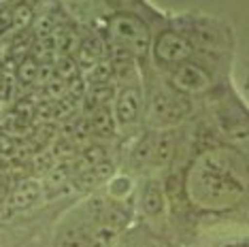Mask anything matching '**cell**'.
Instances as JSON below:
<instances>
[{"label":"cell","mask_w":249,"mask_h":247,"mask_svg":"<svg viewBox=\"0 0 249 247\" xmlns=\"http://www.w3.org/2000/svg\"><path fill=\"white\" fill-rule=\"evenodd\" d=\"M168 179V200L202 213H230L249 203V162L228 143L205 145L181 175Z\"/></svg>","instance_id":"cell-1"},{"label":"cell","mask_w":249,"mask_h":247,"mask_svg":"<svg viewBox=\"0 0 249 247\" xmlns=\"http://www.w3.org/2000/svg\"><path fill=\"white\" fill-rule=\"evenodd\" d=\"M141 71L145 86V124L149 130H177L194 113V100L173 89L154 71Z\"/></svg>","instance_id":"cell-2"},{"label":"cell","mask_w":249,"mask_h":247,"mask_svg":"<svg viewBox=\"0 0 249 247\" xmlns=\"http://www.w3.org/2000/svg\"><path fill=\"white\" fill-rule=\"evenodd\" d=\"M168 194H166V183L160 177H147L141 183L139 190V211L145 220L158 222L164 220L168 213Z\"/></svg>","instance_id":"cell-3"},{"label":"cell","mask_w":249,"mask_h":247,"mask_svg":"<svg viewBox=\"0 0 249 247\" xmlns=\"http://www.w3.org/2000/svg\"><path fill=\"white\" fill-rule=\"evenodd\" d=\"M89 237L92 232H88L81 224H69L60 230L55 247H89Z\"/></svg>","instance_id":"cell-4"},{"label":"cell","mask_w":249,"mask_h":247,"mask_svg":"<svg viewBox=\"0 0 249 247\" xmlns=\"http://www.w3.org/2000/svg\"><path fill=\"white\" fill-rule=\"evenodd\" d=\"M36 194H38V190H36V185H32V183H28L26 188H21L18 196H13V203L18 205V207H26V205H30L32 200L36 198Z\"/></svg>","instance_id":"cell-5"},{"label":"cell","mask_w":249,"mask_h":247,"mask_svg":"<svg viewBox=\"0 0 249 247\" xmlns=\"http://www.w3.org/2000/svg\"><path fill=\"white\" fill-rule=\"evenodd\" d=\"M224 247H249V241H234V243H226Z\"/></svg>","instance_id":"cell-6"},{"label":"cell","mask_w":249,"mask_h":247,"mask_svg":"<svg viewBox=\"0 0 249 247\" xmlns=\"http://www.w3.org/2000/svg\"><path fill=\"white\" fill-rule=\"evenodd\" d=\"M149 247H171V245H168V243H166V241L154 239V241H151V243H149Z\"/></svg>","instance_id":"cell-7"}]
</instances>
